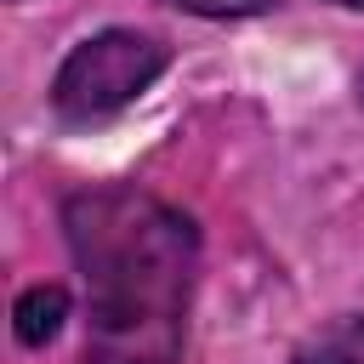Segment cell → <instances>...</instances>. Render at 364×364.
I'll use <instances>...</instances> for the list:
<instances>
[{
  "mask_svg": "<svg viewBox=\"0 0 364 364\" xmlns=\"http://www.w3.org/2000/svg\"><path fill=\"white\" fill-rule=\"evenodd\" d=\"M171 6L193 17H256V11H273L279 0H171Z\"/></svg>",
  "mask_w": 364,
  "mask_h": 364,
  "instance_id": "5b68a950",
  "label": "cell"
},
{
  "mask_svg": "<svg viewBox=\"0 0 364 364\" xmlns=\"http://www.w3.org/2000/svg\"><path fill=\"white\" fill-rule=\"evenodd\" d=\"M290 364H364V313H347V318H330L324 330H313Z\"/></svg>",
  "mask_w": 364,
  "mask_h": 364,
  "instance_id": "277c9868",
  "label": "cell"
},
{
  "mask_svg": "<svg viewBox=\"0 0 364 364\" xmlns=\"http://www.w3.org/2000/svg\"><path fill=\"white\" fill-rule=\"evenodd\" d=\"M336 6H353V11H364V0H336Z\"/></svg>",
  "mask_w": 364,
  "mask_h": 364,
  "instance_id": "8992f818",
  "label": "cell"
},
{
  "mask_svg": "<svg viewBox=\"0 0 364 364\" xmlns=\"http://www.w3.org/2000/svg\"><path fill=\"white\" fill-rule=\"evenodd\" d=\"M165 68H171V46L165 40L136 34V28H102V34L80 40L63 57V68L51 80V108L68 125L108 119L125 102H136Z\"/></svg>",
  "mask_w": 364,
  "mask_h": 364,
  "instance_id": "7a4b0ae2",
  "label": "cell"
},
{
  "mask_svg": "<svg viewBox=\"0 0 364 364\" xmlns=\"http://www.w3.org/2000/svg\"><path fill=\"white\" fill-rule=\"evenodd\" d=\"M63 233L85 284V364H176L199 284V228L136 182H91L63 199Z\"/></svg>",
  "mask_w": 364,
  "mask_h": 364,
  "instance_id": "6da1fadb",
  "label": "cell"
},
{
  "mask_svg": "<svg viewBox=\"0 0 364 364\" xmlns=\"http://www.w3.org/2000/svg\"><path fill=\"white\" fill-rule=\"evenodd\" d=\"M63 318H68V290L63 284H28L11 307V330H17L23 347H46L63 330Z\"/></svg>",
  "mask_w": 364,
  "mask_h": 364,
  "instance_id": "3957f363",
  "label": "cell"
},
{
  "mask_svg": "<svg viewBox=\"0 0 364 364\" xmlns=\"http://www.w3.org/2000/svg\"><path fill=\"white\" fill-rule=\"evenodd\" d=\"M358 91H364V80H358Z\"/></svg>",
  "mask_w": 364,
  "mask_h": 364,
  "instance_id": "52a82bcc",
  "label": "cell"
}]
</instances>
